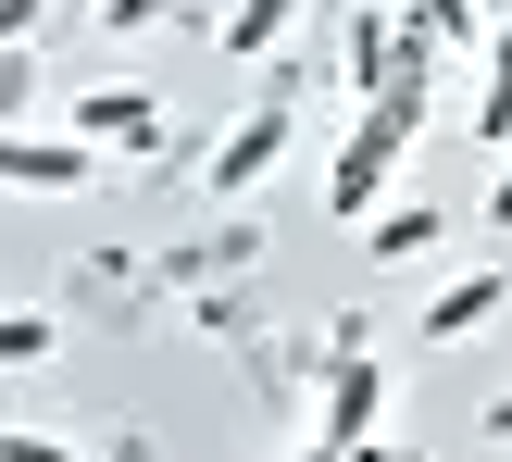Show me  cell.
Here are the masks:
<instances>
[{
  "label": "cell",
  "mask_w": 512,
  "mask_h": 462,
  "mask_svg": "<svg viewBox=\"0 0 512 462\" xmlns=\"http://www.w3.org/2000/svg\"><path fill=\"white\" fill-rule=\"evenodd\" d=\"M50 350H63V325H50V313H0V363H50Z\"/></svg>",
  "instance_id": "10"
},
{
  "label": "cell",
  "mask_w": 512,
  "mask_h": 462,
  "mask_svg": "<svg viewBox=\"0 0 512 462\" xmlns=\"http://www.w3.org/2000/svg\"><path fill=\"white\" fill-rule=\"evenodd\" d=\"M363 462H388V450H363Z\"/></svg>",
  "instance_id": "16"
},
{
  "label": "cell",
  "mask_w": 512,
  "mask_h": 462,
  "mask_svg": "<svg viewBox=\"0 0 512 462\" xmlns=\"http://www.w3.org/2000/svg\"><path fill=\"white\" fill-rule=\"evenodd\" d=\"M413 125H425V88L375 100V113L350 125L338 175H325V213H338V225H375V200H388V175H400V150H413Z\"/></svg>",
  "instance_id": "1"
},
{
  "label": "cell",
  "mask_w": 512,
  "mask_h": 462,
  "mask_svg": "<svg viewBox=\"0 0 512 462\" xmlns=\"http://www.w3.org/2000/svg\"><path fill=\"white\" fill-rule=\"evenodd\" d=\"M100 175V150H75V138H13L0 125V188H88Z\"/></svg>",
  "instance_id": "5"
},
{
  "label": "cell",
  "mask_w": 512,
  "mask_h": 462,
  "mask_svg": "<svg viewBox=\"0 0 512 462\" xmlns=\"http://www.w3.org/2000/svg\"><path fill=\"white\" fill-rule=\"evenodd\" d=\"M25 113H38V63H25V50H13V63H0V125H13V138H38V125H25Z\"/></svg>",
  "instance_id": "11"
},
{
  "label": "cell",
  "mask_w": 512,
  "mask_h": 462,
  "mask_svg": "<svg viewBox=\"0 0 512 462\" xmlns=\"http://www.w3.org/2000/svg\"><path fill=\"white\" fill-rule=\"evenodd\" d=\"M300 462H338V450H325V438H313V450H300Z\"/></svg>",
  "instance_id": "15"
},
{
  "label": "cell",
  "mask_w": 512,
  "mask_h": 462,
  "mask_svg": "<svg viewBox=\"0 0 512 462\" xmlns=\"http://www.w3.org/2000/svg\"><path fill=\"white\" fill-rule=\"evenodd\" d=\"M475 138H512V25H488V75H475Z\"/></svg>",
  "instance_id": "7"
},
{
  "label": "cell",
  "mask_w": 512,
  "mask_h": 462,
  "mask_svg": "<svg viewBox=\"0 0 512 462\" xmlns=\"http://www.w3.org/2000/svg\"><path fill=\"white\" fill-rule=\"evenodd\" d=\"M288 88H275V100H250V113L238 125H225V138H213V163H200V188H263V175L275 163H288Z\"/></svg>",
  "instance_id": "2"
},
{
  "label": "cell",
  "mask_w": 512,
  "mask_h": 462,
  "mask_svg": "<svg viewBox=\"0 0 512 462\" xmlns=\"http://www.w3.org/2000/svg\"><path fill=\"white\" fill-rule=\"evenodd\" d=\"M500 300H512V275H500V263H488V275H450V288L425 300V338H438V350H450V338H475Z\"/></svg>",
  "instance_id": "6"
},
{
  "label": "cell",
  "mask_w": 512,
  "mask_h": 462,
  "mask_svg": "<svg viewBox=\"0 0 512 462\" xmlns=\"http://www.w3.org/2000/svg\"><path fill=\"white\" fill-rule=\"evenodd\" d=\"M488 438H500V450H512V388H500V400H488Z\"/></svg>",
  "instance_id": "14"
},
{
  "label": "cell",
  "mask_w": 512,
  "mask_h": 462,
  "mask_svg": "<svg viewBox=\"0 0 512 462\" xmlns=\"http://www.w3.org/2000/svg\"><path fill=\"white\" fill-rule=\"evenodd\" d=\"M425 250H438V213H425V200L375 213V263H425Z\"/></svg>",
  "instance_id": "8"
},
{
  "label": "cell",
  "mask_w": 512,
  "mask_h": 462,
  "mask_svg": "<svg viewBox=\"0 0 512 462\" xmlns=\"http://www.w3.org/2000/svg\"><path fill=\"white\" fill-rule=\"evenodd\" d=\"M63 138L75 150H163V100H150V88H75L63 100Z\"/></svg>",
  "instance_id": "3"
},
{
  "label": "cell",
  "mask_w": 512,
  "mask_h": 462,
  "mask_svg": "<svg viewBox=\"0 0 512 462\" xmlns=\"http://www.w3.org/2000/svg\"><path fill=\"white\" fill-rule=\"evenodd\" d=\"M375 413H388V375H375L363 350H338V375H325V450L363 462L375 450Z\"/></svg>",
  "instance_id": "4"
},
{
  "label": "cell",
  "mask_w": 512,
  "mask_h": 462,
  "mask_svg": "<svg viewBox=\"0 0 512 462\" xmlns=\"http://www.w3.org/2000/svg\"><path fill=\"white\" fill-rule=\"evenodd\" d=\"M213 38H225V50H238V63H263V50H275V38H288V13H275V0H238V13H225V25H213Z\"/></svg>",
  "instance_id": "9"
},
{
  "label": "cell",
  "mask_w": 512,
  "mask_h": 462,
  "mask_svg": "<svg viewBox=\"0 0 512 462\" xmlns=\"http://www.w3.org/2000/svg\"><path fill=\"white\" fill-rule=\"evenodd\" d=\"M488 225H500V238H512V163L488 175Z\"/></svg>",
  "instance_id": "13"
},
{
  "label": "cell",
  "mask_w": 512,
  "mask_h": 462,
  "mask_svg": "<svg viewBox=\"0 0 512 462\" xmlns=\"http://www.w3.org/2000/svg\"><path fill=\"white\" fill-rule=\"evenodd\" d=\"M0 462H75L63 438H38V425H13V438H0Z\"/></svg>",
  "instance_id": "12"
}]
</instances>
